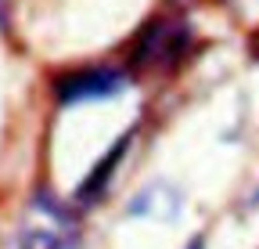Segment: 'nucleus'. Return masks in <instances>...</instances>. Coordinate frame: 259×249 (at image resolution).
<instances>
[{
  "mask_svg": "<svg viewBox=\"0 0 259 249\" xmlns=\"http://www.w3.org/2000/svg\"><path fill=\"white\" fill-rule=\"evenodd\" d=\"M194 44V29L187 18L180 15H155L148 18L141 29L134 44H130V65L134 69H173L177 61L191 51Z\"/></svg>",
  "mask_w": 259,
  "mask_h": 249,
  "instance_id": "obj_1",
  "label": "nucleus"
},
{
  "mask_svg": "<svg viewBox=\"0 0 259 249\" xmlns=\"http://www.w3.org/2000/svg\"><path fill=\"white\" fill-rule=\"evenodd\" d=\"M29 209L32 221L18 231V249H79V221L61 199L36 192Z\"/></svg>",
  "mask_w": 259,
  "mask_h": 249,
  "instance_id": "obj_2",
  "label": "nucleus"
},
{
  "mask_svg": "<svg viewBox=\"0 0 259 249\" xmlns=\"http://www.w3.org/2000/svg\"><path fill=\"white\" fill-rule=\"evenodd\" d=\"M130 87V73L119 65H83V69H69L58 73L51 90H54V105L69 109V105H83V101H105L115 98Z\"/></svg>",
  "mask_w": 259,
  "mask_h": 249,
  "instance_id": "obj_3",
  "label": "nucleus"
},
{
  "mask_svg": "<svg viewBox=\"0 0 259 249\" xmlns=\"http://www.w3.org/2000/svg\"><path fill=\"white\" fill-rule=\"evenodd\" d=\"M130 145H134V130H126V134H122V137L101 155V159H97V166H90V173L83 177V184L76 188V202H79V206H94V202H101V199H105V192H108V184H112L119 163L126 159Z\"/></svg>",
  "mask_w": 259,
  "mask_h": 249,
  "instance_id": "obj_4",
  "label": "nucleus"
},
{
  "mask_svg": "<svg viewBox=\"0 0 259 249\" xmlns=\"http://www.w3.org/2000/svg\"><path fill=\"white\" fill-rule=\"evenodd\" d=\"M180 206H184L180 192L169 188V184H162V181H155V184H148V188H141L134 195V202L126 206V213L130 217H151V221H173L180 213Z\"/></svg>",
  "mask_w": 259,
  "mask_h": 249,
  "instance_id": "obj_5",
  "label": "nucleus"
},
{
  "mask_svg": "<svg viewBox=\"0 0 259 249\" xmlns=\"http://www.w3.org/2000/svg\"><path fill=\"white\" fill-rule=\"evenodd\" d=\"M0 33H11V0H0Z\"/></svg>",
  "mask_w": 259,
  "mask_h": 249,
  "instance_id": "obj_6",
  "label": "nucleus"
},
{
  "mask_svg": "<svg viewBox=\"0 0 259 249\" xmlns=\"http://www.w3.org/2000/svg\"><path fill=\"white\" fill-rule=\"evenodd\" d=\"M187 249H205V238H202V235H198V238H191V242H187Z\"/></svg>",
  "mask_w": 259,
  "mask_h": 249,
  "instance_id": "obj_7",
  "label": "nucleus"
}]
</instances>
